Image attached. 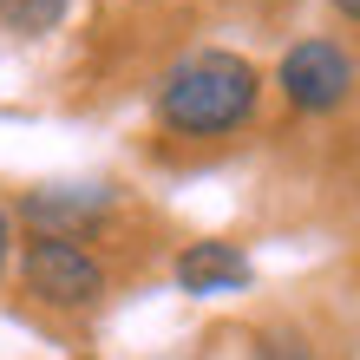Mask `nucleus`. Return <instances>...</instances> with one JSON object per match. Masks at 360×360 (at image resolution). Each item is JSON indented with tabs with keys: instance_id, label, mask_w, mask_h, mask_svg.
I'll return each mask as SVG.
<instances>
[{
	"instance_id": "f257e3e1",
	"label": "nucleus",
	"mask_w": 360,
	"mask_h": 360,
	"mask_svg": "<svg viewBox=\"0 0 360 360\" xmlns=\"http://www.w3.org/2000/svg\"><path fill=\"white\" fill-rule=\"evenodd\" d=\"M262 112V66L236 46H190L151 86V118L171 138H236Z\"/></svg>"
},
{
	"instance_id": "f03ea898",
	"label": "nucleus",
	"mask_w": 360,
	"mask_h": 360,
	"mask_svg": "<svg viewBox=\"0 0 360 360\" xmlns=\"http://www.w3.org/2000/svg\"><path fill=\"white\" fill-rule=\"evenodd\" d=\"M13 275H20V295L46 314H92L112 295V262L72 236H27L13 249Z\"/></svg>"
},
{
	"instance_id": "7ed1b4c3",
	"label": "nucleus",
	"mask_w": 360,
	"mask_h": 360,
	"mask_svg": "<svg viewBox=\"0 0 360 360\" xmlns=\"http://www.w3.org/2000/svg\"><path fill=\"white\" fill-rule=\"evenodd\" d=\"M275 92L295 118H334L360 92V59L334 33H308L275 59Z\"/></svg>"
},
{
	"instance_id": "20e7f679",
	"label": "nucleus",
	"mask_w": 360,
	"mask_h": 360,
	"mask_svg": "<svg viewBox=\"0 0 360 360\" xmlns=\"http://www.w3.org/2000/svg\"><path fill=\"white\" fill-rule=\"evenodd\" d=\"M118 210H124V190H118V184H105V177H53V184L20 190L13 223H27V236H72V243H92Z\"/></svg>"
},
{
	"instance_id": "39448f33",
	"label": "nucleus",
	"mask_w": 360,
	"mask_h": 360,
	"mask_svg": "<svg viewBox=\"0 0 360 360\" xmlns=\"http://www.w3.org/2000/svg\"><path fill=\"white\" fill-rule=\"evenodd\" d=\"M171 282L197 302H217V295H243L256 282V262H249L243 243H223V236H203V243H184L171 256Z\"/></svg>"
},
{
	"instance_id": "423d86ee",
	"label": "nucleus",
	"mask_w": 360,
	"mask_h": 360,
	"mask_svg": "<svg viewBox=\"0 0 360 360\" xmlns=\"http://www.w3.org/2000/svg\"><path fill=\"white\" fill-rule=\"evenodd\" d=\"M72 20V0H0V33L13 39H46Z\"/></svg>"
},
{
	"instance_id": "0eeeda50",
	"label": "nucleus",
	"mask_w": 360,
	"mask_h": 360,
	"mask_svg": "<svg viewBox=\"0 0 360 360\" xmlns=\"http://www.w3.org/2000/svg\"><path fill=\"white\" fill-rule=\"evenodd\" d=\"M249 360H314V341L302 321H269V328H256Z\"/></svg>"
},
{
	"instance_id": "6e6552de",
	"label": "nucleus",
	"mask_w": 360,
	"mask_h": 360,
	"mask_svg": "<svg viewBox=\"0 0 360 360\" xmlns=\"http://www.w3.org/2000/svg\"><path fill=\"white\" fill-rule=\"evenodd\" d=\"M13 249H20V223H13V210L0 203V275H7V262H13Z\"/></svg>"
},
{
	"instance_id": "1a4fd4ad",
	"label": "nucleus",
	"mask_w": 360,
	"mask_h": 360,
	"mask_svg": "<svg viewBox=\"0 0 360 360\" xmlns=\"http://www.w3.org/2000/svg\"><path fill=\"white\" fill-rule=\"evenodd\" d=\"M328 7L341 13V20H354V27H360V0H328Z\"/></svg>"
}]
</instances>
